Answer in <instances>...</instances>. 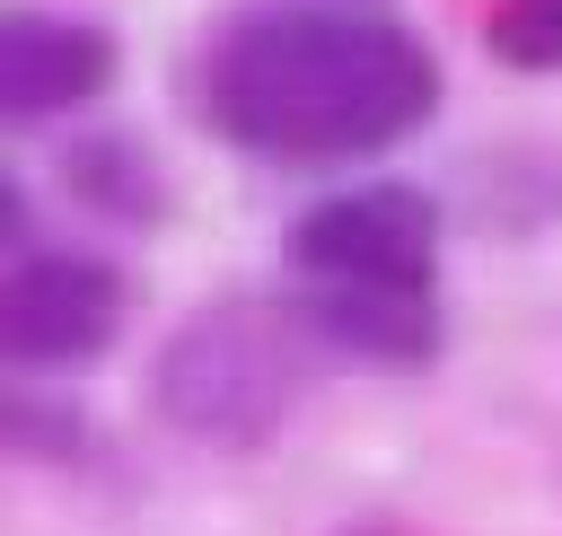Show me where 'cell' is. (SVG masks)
Listing matches in <instances>:
<instances>
[{"instance_id":"cell-1","label":"cell","mask_w":562,"mask_h":536,"mask_svg":"<svg viewBox=\"0 0 562 536\" xmlns=\"http://www.w3.org/2000/svg\"><path fill=\"white\" fill-rule=\"evenodd\" d=\"M448 97L439 53L378 18V9H246L220 26L211 62H202V114L220 141L255 149V158H299V167H334V158H369L413 141Z\"/></svg>"},{"instance_id":"cell-2","label":"cell","mask_w":562,"mask_h":536,"mask_svg":"<svg viewBox=\"0 0 562 536\" xmlns=\"http://www.w3.org/2000/svg\"><path fill=\"white\" fill-rule=\"evenodd\" d=\"M299 308L263 299H220L184 316V334L158 351V413L193 431L202 448H263L290 422L299 395Z\"/></svg>"},{"instance_id":"cell-3","label":"cell","mask_w":562,"mask_h":536,"mask_svg":"<svg viewBox=\"0 0 562 536\" xmlns=\"http://www.w3.org/2000/svg\"><path fill=\"white\" fill-rule=\"evenodd\" d=\"M281 264L307 290H439V202L404 176L325 193L290 220Z\"/></svg>"},{"instance_id":"cell-4","label":"cell","mask_w":562,"mask_h":536,"mask_svg":"<svg viewBox=\"0 0 562 536\" xmlns=\"http://www.w3.org/2000/svg\"><path fill=\"white\" fill-rule=\"evenodd\" d=\"M0 334L18 369H79L123 334V272L79 246H35L9 272Z\"/></svg>"},{"instance_id":"cell-5","label":"cell","mask_w":562,"mask_h":536,"mask_svg":"<svg viewBox=\"0 0 562 536\" xmlns=\"http://www.w3.org/2000/svg\"><path fill=\"white\" fill-rule=\"evenodd\" d=\"M114 88V26L61 18V9H9L0 26V105L18 123L70 114Z\"/></svg>"},{"instance_id":"cell-6","label":"cell","mask_w":562,"mask_h":536,"mask_svg":"<svg viewBox=\"0 0 562 536\" xmlns=\"http://www.w3.org/2000/svg\"><path fill=\"white\" fill-rule=\"evenodd\" d=\"M316 351L369 360V369H422L439 360V290H290Z\"/></svg>"},{"instance_id":"cell-7","label":"cell","mask_w":562,"mask_h":536,"mask_svg":"<svg viewBox=\"0 0 562 536\" xmlns=\"http://www.w3.org/2000/svg\"><path fill=\"white\" fill-rule=\"evenodd\" d=\"M61 185L88 202V211H105V220H167V176H158V158L132 141V132H79L70 149H61Z\"/></svg>"},{"instance_id":"cell-8","label":"cell","mask_w":562,"mask_h":536,"mask_svg":"<svg viewBox=\"0 0 562 536\" xmlns=\"http://www.w3.org/2000/svg\"><path fill=\"white\" fill-rule=\"evenodd\" d=\"M483 44L509 70H562V0H492Z\"/></svg>"},{"instance_id":"cell-9","label":"cell","mask_w":562,"mask_h":536,"mask_svg":"<svg viewBox=\"0 0 562 536\" xmlns=\"http://www.w3.org/2000/svg\"><path fill=\"white\" fill-rule=\"evenodd\" d=\"M342 9H360V0H342Z\"/></svg>"}]
</instances>
